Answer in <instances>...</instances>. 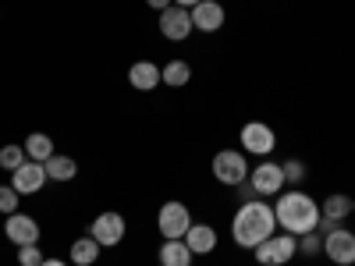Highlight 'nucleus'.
<instances>
[{"mask_svg":"<svg viewBox=\"0 0 355 266\" xmlns=\"http://www.w3.org/2000/svg\"><path fill=\"white\" fill-rule=\"evenodd\" d=\"M128 82H132V89H139V93H153L157 85H164L160 68H157L153 61H135V64L128 68Z\"/></svg>","mask_w":355,"mask_h":266,"instance_id":"nucleus-14","label":"nucleus"},{"mask_svg":"<svg viewBox=\"0 0 355 266\" xmlns=\"http://www.w3.org/2000/svg\"><path fill=\"white\" fill-rule=\"evenodd\" d=\"M192 227V213H189V206L185 202H164L160 206V213H157V231H160V238L164 242H174V238H185Z\"/></svg>","mask_w":355,"mask_h":266,"instance_id":"nucleus-4","label":"nucleus"},{"mask_svg":"<svg viewBox=\"0 0 355 266\" xmlns=\"http://www.w3.org/2000/svg\"><path fill=\"white\" fill-rule=\"evenodd\" d=\"M185 245L192 249V256H210V252L217 249V231H214L210 224H196V220H192V227H189V234H185Z\"/></svg>","mask_w":355,"mask_h":266,"instance_id":"nucleus-15","label":"nucleus"},{"mask_svg":"<svg viewBox=\"0 0 355 266\" xmlns=\"http://www.w3.org/2000/svg\"><path fill=\"white\" fill-rule=\"evenodd\" d=\"M352 213H355V199H352Z\"/></svg>","mask_w":355,"mask_h":266,"instance_id":"nucleus-30","label":"nucleus"},{"mask_svg":"<svg viewBox=\"0 0 355 266\" xmlns=\"http://www.w3.org/2000/svg\"><path fill=\"white\" fill-rule=\"evenodd\" d=\"M174 4H178V8H189V11H192L196 4H202V0H174Z\"/></svg>","mask_w":355,"mask_h":266,"instance_id":"nucleus-28","label":"nucleus"},{"mask_svg":"<svg viewBox=\"0 0 355 266\" xmlns=\"http://www.w3.org/2000/svg\"><path fill=\"white\" fill-rule=\"evenodd\" d=\"M224 21L227 15H224V4H217V0H202V4L192 8V25L199 33H220Z\"/></svg>","mask_w":355,"mask_h":266,"instance_id":"nucleus-13","label":"nucleus"},{"mask_svg":"<svg viewBox=\"0 0 355 266\" xmlns=\"http://www.w3.org/2000/svg\"><path fill=\"white\" fill-rule=\"evenodd\" d=\"M252 256H256V266H284V263H291V256H299V238L288 231L270 234L263 245L252 249Z\"/></svg>","mask_w":355,"mask_h":266,"instance_id":"nucleus-3","label":"nucleus"},{"mask_svg":"<svg viewBox=\"0 0 355 266\" xmlns=\"http://www.w3.org/2000/svg\"><path fill=\"white\" fill-rule=\"evenodd\" d=\"M46 181H50L46 167L36 163V160H25L18 170H11V188H15L18 195H36V192H43Z\"/></svg>","mask_w":355,"mask_h":266,"instance_id":"nucleus-12","label":"nucleus"},{"mask_svg":"<svg viewBox=\"0 0 355 266\" xmlns=\"http://www.w3.org/2000/svg\"><path fill=\"white\" fill-rule=\"evenodd\" d=\"M43 167H46V177H50V181H71V177L78 174V163H75L71 157H64V153H53Z\"/></svg>","mask_w":355,"mask_h":266,"instance_id":"nucleus-19","label":"nucleus"},{"mask_svg":"<svg viewBox=\"0 0 355 266\" xmlns=\"http://www.w3.org/2000/svg\"><path fill=\"white\" fill-rule=\"evenodd\" d=\"M160 78H164V85H171V89H182V85L192 82V68H189V61H171V64L160 68Z\"/></svg>","mask_w":355,"mask_h":266,"instance_id":"nucleus-21","label":"nucleus"},{"mask_svg":"<svg viewBox=\"0 0 355 266\" xmlns=\"http://www.w3.org/2000/svg\"><path fill=\"white\" fill-rule=\"evenodd\" d=\"M160 36L164 39H171V43H182V39H189L192 33H196V25H192V11L189 8H178V4H171L167 11H160Z\"/></svg>","mask_w":355,"mask_h":266,"instance_id":"nucleus-7","label":"nucleus"},{"mask_svg":"<svg viewBox=\"0 0 355 266\" xmlns=\"http://www.w3.org/2000/svg\"><path fill=\"white\" fill-rule=\"evenodd\" d=\"M274 217H277V227L281 231H288V234H309V231H316V224H320V206H316V199L313 195H306V192H281L277 195V202H274Z\"/></svg>","mask_w":355,"mask_h":266,"instance_id":"nucleus-2","label":"nucleus"},{"mask_svg":"<svg viewBox=\"0 0 355 266\" xmlns=\"http://www.w3.org/2000/svg\"><path fill=\"white\" fill-rule=\"evenodd\" d=\"M242 150L252 153V157H270L274 153V145H277V135L270 125H263V121H249L242 125Z\"/></svg>","mask_w":355,"mask_h":266,"instance_id":"nucleus-9","label":"nucleus"},{"mask_svg":"<svg viewBox=\"0 0 355 266\" xmlns=\"http://www.w3.org/2000/svg\"><path fill=\"white\" fill-rule=\"evenodd\" d=\"M281 170H284V181H291V185H302L306 181V163L302 160H284Z\"/></svg>","mask_w":355,"mask_h":266,"instance_id":"nucleus-24","label":"nucleus"},{"mask_svg":"<svg viewBox=\"0 0 355 266\" xmlns=\"http://www.w3.org/2000/svg\"><path fill=\"white\" fill-rule=\"evenodd\" d=\"M46 256H43V249L40 245H21L18 249V266H40Z\"/></svg>","mask_w":355,"mask_h":266,"instance_id":"nucleus-26","label":"nucleus"},{"mask_svg":"<svg viewBox=\"0 0 355 266\" xmlns=\"http://www.w3.org/2000/svg\"><path fill=\"white\" fill-rule=\"evenodd\" d=\"M40 266H68V263H64V259H43Z\"/></svg>","mask_w":355,"mask_h":266,"instance_id":"nucleus-29","label":"nucleus"},{"mask_svg":"<svg viewBox=\"0 0 355 266\" xmlns=\"http://www.w3.org/2000/svg\"><path fill=\"white\" fill-rule=\"evenodd\" d=\"M21 145H25V157L36 160V163H46V160L53 157V139H50L46 132H33Z\"/></svg>","mask_w":355,"mask_h":266,"instance_id":"nucleus-18","label":"nucleus"},{"mask_svg":"<svg viewBox=\"0 0 355 266\" xmlns=\"http://www.w3.org/2000/svg\"><path fill=\"white\" fill-rule=\"evenodd\" d=\"M270 234H277V217H274V206H266L263 199H249L234 210V220H231V238L239 249H256L263 245Z\"/></svg>","mask_w":355,"mask_h":266,"instance_id":"nucleus-1","label":"nucleus"},{"mask_svg":"<svg viewBox=\"0 0 355 266\" xmlns=\"http://www.w3.org/2000/svg\"><path fill=\"white\" fill-rule=\"evenodd\" d=\"M210 170H214V177L220 185H227V188H239L242 181H249V163H245V153H239V150H220L217 157H214V163H210Z\"/></svg>","mask_w":355,"mask_h":266,"instance_id":"nucleus-5","label":"nucleus"},{"mask_svg":"<svg viewBox=\"0 0 355 266\" xmlns=\"http://www.w3.org/2000/svg\"><path fill=\"white\" fill-rule=\"evenodd\" d=\"M299 252H302V256H320V252H323V234H320V231L299 234Z\"/></svg>","mask_w":355,"mask_h":266,"instance_id":"nucleus-23","label":"nucleus"},{"mask_svg":"<svg viewBox=\"0 0 355 266\" xmlns=\"http://www.w3.org/2000/svg\"><path fill=\"white\" fill-rule=\"evenodd\" d=\"M249 185H252V192H256L259 199L281 195V188H284V170H281V163H256V167L249 170Z\"/></svg>","mask_w":355,"mask_h":266,"instance_id":"nucleus-10","label":"nucleus"},{"mask_svg":"<svg viewBox=\"0 0 355 266\" xmlns=\"http://www.w3.org/2000/svg\"><path fill=\"white\" fill-rule=\"evenodd\" d=\"M4 234H8V242L11 245H40V220L36 217H28V213H11L4 220Z\"/></svg>","mask_w":355,"mask_h":266,"instance_id":"nucleus-11","label":"nucleus"},{"mask_svg":"<svg viewBox=\"0 0 355 266\" xmlns=\"http://www.w3.org/2000/svg\"><path fill=\"white\" fill-rule=\"evenodd\" d=\"M146 4H150L153 11H167V8L174 4V0H146Z\"/></svg>","mask_w":355,"mask_h":266,"instance_id":"nucleus-27","label":"nucleus"},{"mask_svg":"<svg viewBox=\"0 0 355 266\" xmlns=\"http://www.w3.org/2000/svg\"><path fill=\"white\" fill-rule=\"evenodd\" d=\"M89 234H93V238H96L103 249H114V245H121V242H125L128 224H125V217H121V213L107 210V213H100L93 224H89Z\"/></svg>","mask_w":355,"mask_h":266,"instance_id":"nucleus-6","label":"nucleus"},{"mask_svg":"<svg viewBox=\"0 0 355 266\" xmlns=\"http://www.w3.org/2000/svg\"><path fill=\"white\" fill-rule=\"evenodd\" d=\"M25 160H28L25 145H4V150H0V167H4V170H18Z\"/></svg>","mask_w":355,"mask_h":266,"instance_id":"nucleus-22","label":"nucleus"},{"mask_svg":"<svg viewBox=\"0 0 355 266\" xmlns=\"http://www.w3.org/2000/svg\"><path fill=\"white\" fill-rule=\"evenodd\" d=\"M323 256L338 266H352L355 263V231L334 227L331 234H323Z\"/></svg>","mask_w":355,"mask_h":266,"instance_id":"nucleus-8","label":"nucleus"},{"mask_svg":"<svg viewBox=\"0 0 355 266\" xmlns=\"http://www.w3.org/2000/svg\"><path fill=\"white\" fill-rule=\"evenodd\" d=\"M157 259H160V266H192V249L185 245V238H174V242H164L160 249H157Z\"/></svg>","mask_w":355,"mask_h":266,"instance_id":"nucleus-17","label":"nucleus"},{"mask_svg":"<svg viewBox=\"0 0 355 266\" xmlns=\"http://www.w3.org/2000/svg\"><path fill=\"white\" fill-rule=\"evenodd\" d=\"M348 213H352V199L341 195V192H331L327 199H323V206H320V217H327V220H334V224L348 220Z\"/></svg>","mask_w":355,"mask_h":266,"instance_id":"nucleus-20","label":"nucleus"},{"mask_svg":"<svg viewBox=\"0 0 355 266\" xmlns=\"http://www.w3.org/2000/svg\"><path fill=\"white\" fill-rule=\"evenodd\" d=\"M18 192L11 188V185H0V213L4 217H11V213H18Z\"/></svg>","mask_w":355,"mask_h":266,"instance_id":"nucleus-25","label":"nucleus"},{"mask_svg":"<svg viewBox=\"0 0 355 266\" xmlns=\"http://www.w3.org/2000/svg\"><path fill=\"white\" fill-rule=\"evenodd\" d=\"M100 249H103V245L93 238V234H82V238L71 242L68 259H71V266H93V263L100 259Z\"/></svg>","mask_w":355,"mask_h":266,"instance_id":"nucleus-16","label":"nucleus"}]
</instances>
